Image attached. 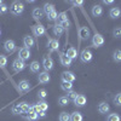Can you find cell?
Wrapping results in <instances>:
<instances>
[{"instance_id":"1","label":"cell","mask_w":121,"mask_h":121,"mask_svg":"<svg viewBox=\"0 0 121 121\" xmlns=\"http://www.w3.org/2000/svg\"><path fill=\"white\" fill-rule=\"evenodd\" d=\"M23 11H24V5L21 1H13L11 4V6H10V12H11L12 15H15V16L22 15Z\"/></svg>"},{"instance_id":"2","label":"cell","mask_w":121,"mask_h":121,"mask_svg":"<svg viewBox=\"0 0 121 121\" xmlns=\"http://www.w3.org/2000/svg\"><path fill=\"white\" fill-rule=\"evenodd\" d=\"M26 67H27L26 62H23V60H22V59H19V58H16L13 62H12V69H13V72H15V73L22 72V70H24Z\"/></svg>"},{"instance_id":"3","label":"cell","mask_w":121,"mask_h":121,"mask_svg":"<svg viewBox=\"0 0 121 121\" xmlns=\"http://www.w3.org/2000/svg\"><path fill=\"white\" fill-rule=\"evenodd\" d=\"M30 57H32V53H30V50L27 48V47H22V48L18 51V58L22 59L23 62L28 60Z\"/></svg>"},{"instance_id":"4","label":"cell","mask_w":121,"mask_h":121,"mask_svg":"<svg viewBox=\"0 0 121 121\" xmlns=\"http://www.w3.org/2000/svg\"><path fill=\"white\" fill-rule=\"evenodd\" d=\"M104 44V38L103 35H100V34H95L93 38H92V46L93 47H100Z\"/></svg>"},{"instance_id":"5","label":"cell","mask_w":121,"mask_h":121,"mask_svg":"<svg viewBox=\"0 0 121 121\" xmlns=\"http://www.w3.org/2000/svg\"><path fill=\"white\" fill-rule=\"evenodd\" d=\"M47 47H48V51L50 52L58 51V48H59V41H58L57 39H50L48 43H47Z\"/></svg>"},{"instance_id":"6","label":"cell","mask_w":121,"mask_h":121,"mask_svg":"<svg viewBox=\"0 0 121 121\" xmlns=\"http://www.w3.org/2000/svg\"><path fill=\"white\" fill-rule=\"evenodd\" d=\"M33 34L35 36H38V38L43 36V35L46 34V29H45V27L43 24H36V26L33 27Z\"/></svg>"},{"instance_id":"7","label":"cell","mask_w":121,"mask_h":121,"mask_svg":"<svg viewBox=\"0 0 121 121\" xmlns=\"http://www.w3.org/2000/svg\"><path fill=\"white\" fill-rule=\"evenodd\" d=\"M43 65H44V68H45L46 72H48V70H52V69H53V59L50 57V56L44 57V59H43Z\"/></svg>"},{"instance_id":"8","label":"cell","mask_w":121,"mask_h":121,"mask_svg":"<svg viewBox=\"0 0 121 121\" xmlns=\"http://www.w3.org/2000/svg\"><path fill=\"white\" fill-rule=\"evenodd\" d=\"M75 79H76V76L72 72H63L62 73V80H63V82H72L73 84V81H75Z\"/></svg>"},{"instance_id":"9","label":"cell","mask_w":121,"mask_h":121,"mask_svg":"<svg viewBox=\"0 0 121 121\" xmlns=\"http://www.w3.org/2000/svg\"><path fill=\"white\" fill-rule=\"evenodd\" d=\"M92 52L90 51V50H87V48H85L84 51L81 52V55H80V59H81V62H84V63H87V62H90L91 59H92Z\"/></svg>"},{"instance_id":"10","label":"cell","mask_w":121,"mask_h":121,"mask_svg":"<svg viewBox=\"0 0 121 121\" xmlns=\"http://www.w3.org/2000/svg\"><path fill=\"white\" fill-rule=\"evenodd\" d=\"M4 48H5L6 52L12 53L16 50V43L13 41V40H6V41L4 43Z\"/></svg>"},{"instance_id":"11","label":"cell","mask_w":121,"mask_h":121,"mask_svg":"<svg viewBox=\"0 0 121 121\" xmlns=\"http://www.w3.org/2000/svg\"><path fill=\"white\" fill-rule=\"evenodd\" d=\"M79 36L81 40H87L91 36V32H90L88 27H81L79 29Z\"/></svg>"},{"instance_id":"12","label":"cell","mask_w":121,"mask_h":121,"mask_svg":"<svg viewBox=\"0 0 121 121\" xmlns=\"http://www.w3.org/2000/svg\"><path fill=\"white\" fill-rule=\"evenodd\" d=\"M18 90H19V92H22V93L28 92L30 90V84H29L28 80H21L18 84Z\"/></svg>"},{"instance_id":"13","label":"cell","mask_w":121,"mask_h":121,"mask_svg":"<svg viewBox=\"0 0 121 121\" xmlns=\"http://www.w3.org/2000/svg\"><path fill=\"white\" fill-rule=\"evenodd\" d=\"M59 62H60V64H62L63 67H70V65H72V62H73V60L72 59H70L65 53H59Z\"/></svg>"},{"instance_id":"14","label":"cell","mask_w":121,"mask_h":121,"mask_svg":"<svg viewBox=\"0 0 121 121\" xmlns=\"http://www.w3.org/2000/svg\"><path fill=\"white\" fill-rule=\"evenodd\" d=\"M23 115V117H26L27 120H29V121H35V120H38V114L34 112V110L32 109V105H30V110L28 113H24V114H22Z\"/></svg>"},{"instance_id":"15","label":"cell","mask_w":121,"mask_h":121,"mask_svg":"<svg viewBox=\"0 0 121 121\" xmlns=\"http://www.w3.org/2000/svg\"><path fill=\"white\" fill-rule=\"evenodd\" d=\"M50 74L47 73V72H43V73H40L39 74V76H38V81L40 82V84H47L48 81H50Z\"/></svg>"},{"instance_id":"16","label":"cell","mask_w":121,"mask_h":121,"mask_svg":"<svg viewBox=\"0 0 121 121\" xmlns=\"http://www.w3.org/2000/svg\"><path fill=\"white\" fill-rule=\"evenodd\" d=\"M91 13L95 17H100L103 15V7L100 5H95L92 9H91Z\"/></svg>"},{"instance_id":"17","label":"cell","mask_w":121,"mask_h":121,"mask_svg":"<svg viewBox=\"0 0 121 121\" xmlns=\"http://www.w3.org/2000/svg\"><path fill=\"white\" fill-rule=\"evenodd\" d=\"M86 102H87V99H86V97L82 96V95H78V97L74 99V104H75L76 107H84V105L86 104Z\"/></svg>"},{"instance_id":"18","label":"cell","mask_w":121,"mask_h":121,"mask_svg":"<svg viewBox=\"0 0 121 121\" xmlns=\"http://www.w3.org/2000/svg\"><path fill=\"white\" fill-rule=\"evenodd\" d=\"M121 15V10L119 7H112L110 9V11H109V16L112 17L113 19H117Z\"/></svg>"},{"instance_id":"19","label":"cell","mask_w":121,"mask_h":121,"mask_svg":"<svg viewBox=\"0 0 121 121\" xmlns=\"http://www.w3.org/2000/svg\"><path fill=\"white\" fill-rule=\"evenodd\" d=\"M109 110H110V107H109V104H108L107 102L99 103V105H98V112H99L100 114H107Z\"/></svg>"},{"instance_id":"20","label":"cell","mask_w":121,"mask_h":121,"mask_svg":"<svg viewBox=\"0 0 121 121\" xmlns=\"http://www.w3.org/2000/svg\"><path fill=\"white\" fill-rule=\"evenodd\" d=\"M23 44H24V47H27V48L30 50V47L34 46V39H33L32 36L27 35V36H24V39H23Z\"/></svg>"},{"instance_id":"21","label":"cell","mask_w":121,"mask_h":121,"mask_svg":"<svg viewBox=\"0 0 121 121\" xmlns=\"http://www.w3.org/2000/svg\"><path fill=\"white\" fill-rule=\"evenodd\" d=\"M32 15H33V17H34L35 19H41V18L44 17V10H43V9L36 7V9H34V10H33Z\"/></svg>"},{"instance_id":"22","label":"cell","mask_w":121,"mask_h":121,"mask_svg":"<svg viewBox=\"0 0 121 121\" xmlns=\"http://www.w3.org/2000/svg\"><path fill=\"white\" fill-rule=\"evenodd\" d=\"M70 59H75L76 57H78V51H76V50L74 48V47H70V48H68V51H67V53H65Z\"/></svg>"},{"instance_id":"23","label":"cell","mask_w":121,"mask_h":121,"mask_svg":"<svg viewBox=\"0 0 121 121\" xmlns=\"http://www.w3.org/2000/svg\"><path fill=\"white\" fill-rule=\"evenodd\" d=\"M82 120H84V117H82L81 113H79V112H74L70 115V121H82Z\"/></svg>"},{"instance_id":"24","label":"cell","mask_w":121,"mask_h":121,"mask_svg":"<svg viewBox=\"0 0 121 121\" xmlns=\"http://www.w3.org/2000/svg\"><path fill=\"white\" fill-rule=\"evenodd\" d=\"M44 13H46V15H48L50 12H52V11H55V5L53 4H51V3H47V4H45L44 5Z\"/></svg>"},{"instance_id":"25","label":"cell","mask_w":121,"mask_h":121,"mask_svg":"<svg viewBox=\"0 0 121 121\" xmlns=\"http://www.w3.org/2000/svg\"><path fill=\"white\" fill-rule=\"evenodd\" d=\"M29 69H30V72H32V73H38L39 70H40V64H39V62H36V60L32 62V63H30V65H29Z\"/></svg>"},{"instance_id":"26","label":"cell","mask_w":121,"mask_h":121,"mask_svg":"<svg viewBox=\"0 0 121 121\" xmlns=\"http://www.w3.org/2000/svg\"><path fill=\"white\" fill-rule=\"evenodd\" d=\"M53 34H55L56 36H58V38H59L60 35L63 34V28L60 27V26H59L58 23L53 26Z\"/></svg>"},{"instance_id":"27","label":"cell","mask_w":121,"mask_h":121,"mask_svg":"<svg viewBox=\"0 0 121 121\" xmlns=\"http://www.w3.org/2000/svg\"><path fill=\"white\" fill-rule=\"evenodd\" d=\"M36 105L40 109V112H46V110L48 109V104L45 102V100H39V102L36 103Z\"/></svg>"},{"instance_id":"28","label":"cell","mask_w":121,"mask_h":121,"mask_svg":"<svg viewBox=\"0 0 121 121\" xmlns=\"http://www.w3.org/2000/svg\"><path fill=\"white\" fill-rule=\"evenodd\" d=\"M60 88H62L63 91H65V92H69V91L73 90V84L72 82H62Z\"/></svg>"},{"instance_id":"29","label":"cell","mask_w":121,"mask_h":121,"mask_svg":"<svg viewBox=\"0 0 121 121\" xmlns=\"http://www.w3.org/2000/svg\"><path fill=\"white\" fill-rule=\"evenodd\" d=\"M107 121H121V117H120L119 114L113 113V114H109V115H108Z\"/></svg>"},{"instance_id":"30","label":"cell","mask_w":121,"mask_h":121,"mask_svg":"<svg viewBox=\"0 0 121 121\" xmlns=\"http://www.w3.org/2000/svg\"><path fill=\"white\" fill-rule=\"evenodd\" d=\"M19 107H21V109H22V114L28 113L29 110H30V105H29V103H27V102H22V103H19Z\"/></svg>"},{"instance_id":"31","label":"cell","mask_w":121,"mask_h":121,"mask_svg":"<svg viewBox=\"0 0 121 121\" xmlns=\"http://www.w3.org/2000/svg\"><path fill=\"white\" fill-rule=\"evenodd\" d=\"M68 103H69V99H68V97L62 96V97H59V98H58V104H59V105L65 107V105H68Z\"/></svg>"},{"instance_id":"32","label":"cell","mask_w":121,"mask_h":121,"mask_svg":"<svg viewBox=\"0 0 121 121\" xmlns=\"http://www.w3.org/2000/svg\"><path fill=\"white\" fill-rule=\"evenodd\" d=\"M113 59L115 62H121V50H115L113 52Z\"/></svg>"},{"instance_id":"33","label":"cell","mask_w":121,"mask_h":121,"mask_svg":"<svg viewBox=\"0 0 121 121\" xmlns=\"http://www.w3.org/2000/svg\"><path fill=\"white\" fill-rule=\"evenodd\" d=\"M6 64H7V57L4 55H0V68L5 69Z\"/></svg>"},{"instance_id":"34","label":"cell","mask_w":121,"mask_h":121,"mask_svg":"<svg viewBox=\"0 0 121 121\" xmlns=\"http://www.w3.org/2000/svg\"><path fill=\"white\" fill-rule=\"evenodd\" d=\"M59 121H70V115H69L67 112L60 113V115H59Z\"/></svg>"},{"instance_id":"35","label":"cell","mask_w":121,"mask_h":121,"mask_svg":"<svg viewBox=\"0 0 121 121\" xmlns=\"http://www.w3.org/2000/svg\"><path fill=\"white\" fill-rule=\"evenodd\" d=\"M57 17H58V13H57L56 10H55V11H52V12H50V13L47 15V19H48V21H56Z\"/></svg>"},{"instance_id":"36","label":"cell","mask_w":121,"mask_h":121,"mask_svg":"<svg viewBox=\"0 0 121 121\" xmlns=\"http://www.w3.org/2000/svg\"><path fill=\"white\" fill-rule=\"evenodd\" d=\"M57 19H58V22H59V23H62V22H64V21H68V17H67V13H65V12H62V13H58V17H57Z\"/></svg>"},{"instance_id":"37","label":"cell","mask_w":121,"mask_h":121,"mask_svg":"<svg viewBox=\"0 0 121 121\" xmlns=\"http://www.w3.org/2000/svg\"><path fill=\"white\" fill-rule=\"evenodd\" d=\"M46 97H47V92H46V90H44V88H43V90H40L39 92H38V98H39V99H43V100H44Z\"/></svg>"},{"instance_id":"38","label":"cell","mask_w":121,"mask_h":121,"mask_svg":"<svg viewBox=\"0 0 121 121\" xmlns=\"http://www.w3.org/2000/svg\"><path fill=\"white\" fill-rule=\"evenodd\" d=\"M12 114H15V115L21 114L22 115V109H21V107H19V104H16V105L12 107Z\"/></svg>"},{"instance_id":"39","label":"cell","mask_w":121,"mask_h":121,"mask_svg":"<svg viewBox=\"0 0 121 121\" xmlns=\"http://www.w3.org/2000/svg\"><path fill=\"white\" fill-rule=\"evenodd\" d=\"M113 35H114L115 38H117V39L121 38V27H116V28L113 30Z\"/></svg>"},{"instance_id":"40","label":"cell","mask_w":121,"mask_h":121,"mask_svg":"<svg viewBox=\"0 0 121 121\" xmlns=\"http://www.w3.org/2000/svg\"><path fill=\"white\" fill-rule=\"evenodd\" d=\"M78 97V93L75 92V91H69V92H68V99H72V100H74L75 98Z\"/></svg>"},{"instance_id":"41","label":"cell","mask_w":121,"mask_h":121,"mask_svg":"<svg viewBox=\"0 0 121 121\" xmlns=\"http://www.w3.org/2000/svg\"><path fill=\"white\" fill-rule=\"evenodd\" d=\"M114 103H115V105H121V93H117L115 97H114Z\"/></svg>"},{"instance_id":"42","label":"cell","mask_w":121,"mask_h":121,"mask_svg":"<svg viewBox=\"0 0 121 121\" xmlns=\"http://www.w3.org/2000/svg\"><path fill=\"white\" fill-rule=\"evenodd\" d=\"M7 10H9V6L3 4V5H0V15H4L7 12Z\"/></svg>"},{"instance_id":"43","label":"cell","mask_w":121,"mask_h":121,"mask_svg":"<svg viewBox=\"0 0 121 121\" xmlns=\"http://www.w3.org/2000/svg\"><path fill=\"white\" fill-rule=\"evenodd\" d=\"M59 26L63 28V30H64V29L68 30L69 27H70V22H69V21H64V22H62V23H59Z\"/></svg>"},{"instance_id":"44","label":"cell","mask_w":121,"mask_h":121,"mask_svg":"<svg viewBox=\"0 0 121 121\" xmlns=\"http://www.w3.org/2000/svg\"><path fill=\"white\" fill-rule=\"evenodd\" d=\"M72 4L75 5V6H81L84 4V1H72Z\"/></svg>"},{"instance_id":"45","label":"cell","mask_w":121,"mask_h":121,"mask_svg":"<svg viewBox=\"0 0 121 121\" xmlns=\"http://www.w3.org/2000/svg\"><path fill=\"white\" fill-rule=\"evenodd\" d=\"M103 3H104V4H107V5H112L114 1H113V0H104Z\"/></svg>"},{"instance_id":"46","label":"cell","mask_w":121,"mask_h":121,"mask_svg":"<svg viewBox=\"0 0 121 121\" xmlns=\"http://www.w3.org/2000/svg\"><path fill=\"white\" fill-rule=\"evenodd\" d=\"M45 113H46V112H40V113L38 114V116H40V117H45V116H46Z\"/></svg>"},{"instance_id":"47","label":"cell","mask_w":121,"mask_h":121,"mask_svg":"<svg viewBox=\"0 0 121 121\" xmlns=\"http://www.w3.org/2000/svg\"><path fill=\"white\" fill-rule=\"evenodd\" d=\"M0 5H3V1H1V0H0Z\"/></svg>"},{"instance_id":"48","label":"cell","mask_w":121,"mask_h":121,"mask_svg":"<svg viewBox=\"0 0 121 121\" xmlns=\"http://www.w3.org/2000/svg\"><path fill=\"white\" fill-rule=\"evenodd\" d=\"M0 35H1V29H0Z\"/></svg>"}]
</instances>
